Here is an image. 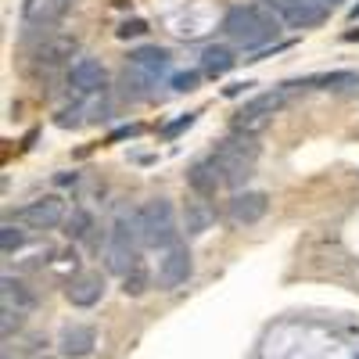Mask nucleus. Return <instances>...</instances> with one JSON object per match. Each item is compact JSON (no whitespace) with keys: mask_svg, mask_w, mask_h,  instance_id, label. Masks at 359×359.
Returning a JSON list of instances; mask_svg holds the SVG:
<instances>
[{"mask_svg":"<svg viewBox=\"0 0 359 359\" xmlns=\"http://www.w3.org/2000/svg\"><path fill=\"white\" fill-rule=\"evenodd\" d=\"M280 18L269 11V8H262L259 0L255 4H233L226 15H223V36L226 40H233V43H241L245 50H262V47H269L277 40V33H280Z\"/></svg>","mask_w":359,"mask_h":359,"instance_id":"f257e3e1","label":"nucleus"},{"mask_svg":"<svg viewBox=\"0 0 359 359\" xmlns=\"http://www.w3.org/2000/svg\"><path fill=\"white\" fill-rule=\"evenodd\" d=\"M140 248H144V237H140V219L133 216H118L115 226L108 230V248H104V262L111 273L126 277L130 269L140 262Z\"/></svg>","mask_w":359,"mask_h":359,"instance_id":"f03ea898","label":"nucleus"},{"mask_svg":"<svg viewBox=\"0 0 359 359\" xmlns=\"http://www.w3.org/2000/svg\"><path fill=\"white\" fill-rule=\"evenodd\" d=\"M208 158L219 165L226 187H241L245 180L252 176L255 162H259V144H255L252 137H233V133H230L226 140L216 144V151L208 155Z\"/></svg>","mask_w":359,"mask_h":359,"instance_id":"7ed1b4c3","label":"nucleus"},{"mask_svg":"<svg viewBox=\"0 0 359 359\" xmlns=\"http://www.w3.org/2000/svg\"><path fill=\"white\" fill-rule=\"evenodd\" d=\"M137 219H140V237H144V248H176L180 241V230H176V216H172V205L165 198L155 201H144L137 208Z\"/></svg>","mask_w":359,"mask_h":359,"instance_id":"20e7f679","label":"nucleus"},{"mask_svg":"<svg viewBox=\"0 0 359 359\" xmlns=\"http://www.w3.org/2000/svg\"><path fill=\"white\" fill-rule=\"evenodd\" d=\"M259 4L269 8L291 29H313V25L327 22V15H331V8L320 4V0H259Z\"/></svg>","mask_w":359,"mask_h":359,"instance_id":"39448f33","label":"nucleus"},{"mask_svg":"<svg viewBox=\"0 0 359 359\" xmlns=\"http://www.w3.org/2000/svg\"><path fill=\"white\" fill-rule=\"evenodd\" d=\"M62 219H65V201L57 198V194L36 198V201L22 205L18 212H15V223H22L29 230H54Z\"/></svg>","mask_w":359,"mask_h":359,"instance_id":"423d86ee","label":"nucleus"},{"mask_svg":"<svg viewBox=\"0 0 359 359\" xmlns=\"http://www.w3.org/2000/svg\"><path fill=\"white\" fill-rule=\"evenodd\" d=\"M104 79H108V69L97 62V57H76L69 65V86L76 94H101L104 90Z\"/></svg>","mask_w":359,"mask_h":359,"instance_id":"0eeeda50","label":"nucleus"},{"mask_svg":"<svg viewBox=\"0 0 359 359\" xmlns=\"http://www.w3.org/2000/svg\"><path fill=\"white\" fill-rule=\"evenodd\" d=\"M266 208H269V198L266 191H241V194H233L230 205H226V216L233 226H252L266 216Z\"/></svg>","mask_w":359,"mask_h":359,"instance_id":"6e6552de","label":"nucleus"},{"mask_svg":"<svg viewBox=\"0 0 359 359\" xmlns=\"http://www.w3.org/2000/svg\"><path fill=\"white\" fill-rule=\"evenodd\" d=\"M94 348H97V331L86 323H69L57 334V355L62 359H86Z\"/></svg>","mask_w":359,"mask_h":359,"instance_id":"1a4fd4ad","label":"nucleus"},{"mask_svg":"<svg viewBox=\"0 0 359 359\" xmlns=\"http://www.w3.org/2000/svg\"><path fill=\"white\" fill-rule=\"evenodd\" d=\"M194 273V262H191V248L187 245H176L165 252V259L158 262V284L162 287H180L187 284Z\"/></svg>","mask_w":359,"mask_h":359,"instance_id":"9d476101","label":"nucleus"},{"mask_svg":"<svg viewBox=\"0 0 359 359\" xmlns=\"http://www.w3.org/2000/svg\"><path fill=\"white\" fill-rule=\"evenodd\" d=\"M130 69L155 83L158 76H165L172 69V57L165 47H137V50H130Z\"/></svg>","mask_w":359,"mask_h":359,"instance_id":"9b49d317","label":"nucleus"},{"mask_svg":"<svg viewBox=\"0 0 359 359\" xmlns=\"http://www.w3.org/2000/svg\"><path fill=\"white\" fill-rule=\"evenodd\" d=\"M187 187L198 194V198H212L219 187H226L223 184V172H219V165L212 162V158H198V162H191V169H187Z\"/></svg>","mask_w":359,"mask_h":359,"instance_id":"f8f14e48","label":"nucleus"},{"mask_svg":"<svg viewBox=\"0 0 359 359\" xmlns=\"http://www.w3.org/2000/svg\"><path fill=\"white\" fill-rule=\"evenodd\" d=\"M101 294H104V277H101V273H79V277H72L69 287H65V298H69L76 309L97 306Z\"/></svg>","mask_w":359,"mask_h":359,"instance_id":"ddd939ff","label":"nucleus"},{"mask_svg":"<svg viewBox=\"0 0 359 359\" xmlns=\"http://www.w3.org/2000/svg\"><path fill=\"white\" fill-rule=\"evenodd\" d=\"M72 0H22V18L29 25H54L62 22Z\"/></svg>","mask_w":359,"mask_h":359,"instance_id":"4468645a","label":"nucleus"},{"mask_svg":"<svg viewBox=\"0 0 359 359\" xmlns=\"http://www.w3.org/2000/svg\"><path fill=\"white\" fill-rule=\"evenodd\" d=\"M76 50H79V40H76V36H50L47 43H40V47H36V65L57 69V65L72 62Z\"/></svg>","mask_w":359,"mask_h":359,"instance_id":"2eb2a0df","label":"nucleus"},{"mask_svg":"<svg viewBox=\"0 0 359 359\" xmlns=\"http://www.w3.org/2000/svg\"><path fill=\"white\" fill-rule=\"evenodd\" d=\"M233 65H237V57H233V50L226 43H212V47L201 50V76H208V79L226 76Z\"/></svg>","mask_w":359,"mask_h":359,"instance_id":"dca6fc26","label":"nucleus"},{"mask_svg":"<svg viewBox=\"0 0 359 359\" xmlns=\"http://www.w3.org/2000/svg\"><path fill=\"white\" fill-rule=\"evenodd\" d=\"M212 219H216V212L208 208L205 198H194V201L184 205V230H187V237H201L208 226H212Z\"/></svg>","mask_w":359,"mask_h":359,"instance_id":"f3484780","label":"nucleus"},{"mask_svg":"<svg viewBox=\"0 0 359 359\" xmlns=\"http://www.w3.org/2000/svg\"><path fill=\"white\" fill-rule=\"evenodd\" d=\"M0 294H4V309H18V313H29L36 306V294L29 291L22 280L15 277H4V287H0Z\"/></svg>","mask_w":359,"mask_h":359,"instance_id":"a211bd4d","label":"nucleus"},{"mask_svg":"<svg viewBox=\"0 0 359 359\" xmlns=\"http://www.w3.org/2000/svg\"><path fill=\"white\" fill-rule=\"evenodd\" d=\"M266 126H269V115L245 111V108H241V111H237V115L230 118V133H233V137H252V140H255V137H259Z\"/></svg>","mask_w":359,"mask_h":359,"instance_id":"6ab92c4d","label":"nucleus"},{"mask_svg":"<svg viewBox=\"0 0 359 359\" xmlns=\"http://www.w3.org/2000/svg\"><path fill=\"white\" fill-rule=\"evenodd\" d=\"M287 104V94L284 90H266V94H259V97H252L248 104H245V111H259V115H277L280 108Z\"/></svg>","mask_w":359,"mask_h":359,"instance_id":"aec40b11","label":"nucleus"},{"mask_svg":"<svg viewBox=\"0 0 359 359\" xmlns=\"http://www.w3.org/2000/svg\"><path fill=\"white\" fill-rule=\"evenodd\" d=\"M147 287H151V273H147V266H144V262H137L130 273L123 277V291H126L130 298H140Z\"/></svg>","mask_w":359,"mask_h":359,"instance_id":"412c9836","label":"nucleus"},{"mask_svg":"<svg viewBox=\"0 0 359 359\" xmlns=\"http://www.w3.org/2000/svg\"><path fill=\"white\" fill-rule=\"evenodd\" d=\"M90 230H94V216L86 212V208H76V212L65 219V233L72 237V241H79V237H86Z\"/></svg>","mask_w":359,"mask_h":359,"instance_id":"4be33fe9","label":"nucleus"},{"mask_svg":"<svg viewBox=\"0 0 359 359\" xmlns=\"http://www.w3.org/2000/svg\"><path fill=\"white\" fill-rule=\"evenodd\" d=\"M22 245H25L22 223H4V226H0V248H4V255H15Z\"/></svg>","mask_w":359,"mask_h":359,"instance_id":"5701e85b","label":"nucleus"},{"mask_svg":"<svg viewBox=\"0 0 359 359\" xmlns=\"http://www.w3.org/2000/svg\"><path fill=\"white\" fill-rule=\"evenodd\" d=\"M194 118H198V111H187V115H180V118H172L169 126H162V137H165V140L180 137V133H184V130H191V126H194Z\"/></svg>","mask_w":359,"mask_h":359,"instance_id":"b1692460","label":"nucleus"},{"mask_svg":"<svg viewBox=\"0 0 359 359\" xmlns=\"http://www.w3.org/2000/svg\"><path fill=\"white\" fill-rule=\"evenodd\" d=\"M198 83H201V72H176L172 76V90H180V94H191V90H198Z\"/></svg>","mask_w":359,"mask_h":359,"instance_id":"393cba45","label":"nucleus"},{"mask_svg":"<svg viewBox=\"0 0 359 359\" xmlns=\"http://www.w3.org/2000/svg\"><path fill=\"white\" fill-rule=\"evenodd\" d=\"M15 331H22V313H18V309H4V320H0V334L11 338Z\"/></svg>","mask_w":359,"mask_h":359,"instance_id":"a878e982","label":"nucleus"},{"mask_svg":"<svg viewBox=\"0 0 359 359\" xmlns=\"http://www.w3.org/2000/svg\"><path fill=\"white\" fill-rule=\"evenodd\" d=\"M79 115H83V104H72V108H62V111H57L54 123H57V126H79V123H83Z\"/></svg>","mask_w":359,"mask_h":359,"instance_id":"bb28decb","label":"nucleus"},{"mask_svg":"<svg viewBox=\"0 0 359 359\" xmlns=\"http://www.w3.org/2000/svg\"><path fill=\"white\" fill-rule=\"evenodd\" d=\"M144 33H147V22H140V18H130V22H123V29H118V40L144 36Z\"/></svg>","mask_w":359,"mask_h":359,"instance_id":"cd10ccee","label":"nucleus"},{"mask_svg":"<svg viewBox=\"0 0 359 359\" xmlns=\"http://www.w3.org/2000/svg\"><path fill=\"white\" fill-rule=\"evenodd\" d=\"M345 40H352V43H355V40H359V29H348V33H345Z\"/></svg>","mask_w":359,"mask_h":359,"instance_id":"c85d7f7f","label":"nucleus"},{"mask_svg":"<svg viewBox=\"0 0 359 359\" xmlns=\"http://www.w3.org/2000/svg\"><path fill=\"white\" fill-rule=\"evenodd\" d=\"M320 4H327V8H334V4H341V0H320Z\"/></svg>","mask_w":359,"mask_h":359,"instance_id":"c756f323","label":"nucleus"},{"mask_svg":"<svg viewBox=\"0 0 359 359\" xmlns=\"http://www.w3.org/2000/svg\"><path fill=\"white\" fill-rule=\"evenodd\" d=\"M352 22H359V4H355V8H352Z\"/></svg>","mask_w":359,"mask_h":359,"instance_id":"7c9ffc66","label":"nucleus"}]
</instances>
